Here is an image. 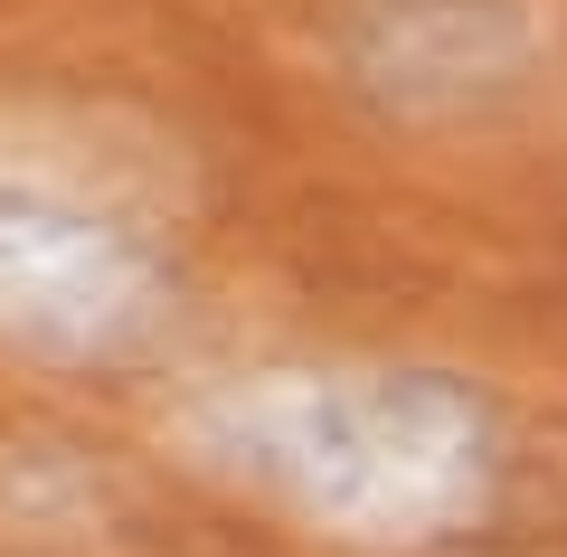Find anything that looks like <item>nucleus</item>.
Here are the masks:
<instances>
[{"label": "nucleus", "instance_id": "obj_3", "mask_svg": "<svg viewBox=\"0 0 567 557\" xmlns=\"http://www.w3.org/2000/svg\"><path fill=\"white\" fill-rule=\"evenodd\" d=\"M350 66L406 114H464L520 76V10L511 0H360Z\"/></svg>", "mask_w": 567, "mask_h": 557}, {"label": "nucleus", "instance_id": "obj_1", "mask_svg": "<svg viewBox=\"0 0 567 557\" xmlns=\"http://www.w3.org/2000/svg\"><path fill=\"white\" fill-rule=\"evenodd\" d=\"M189 454L341 538L416 548L483 510L492 416L435 369H256L181 416Z\"/></svg>", "mask_w": 567, "mask_h": 557}, {"label": "nucleus", "instance_id": "obj_2", "mask_svg": "<svg viewBox=\"0 0 567 557\" xmlns=\"http://www.w3.org/2000/svg\"><path fill=\"white\" fill-rule=\"evenodd\" d=\"M171 265L123 208L0 161V350L123 369L171 331Z\"/></svg>", "mask_w": 567, "mask_h": 557}]
</instances>
